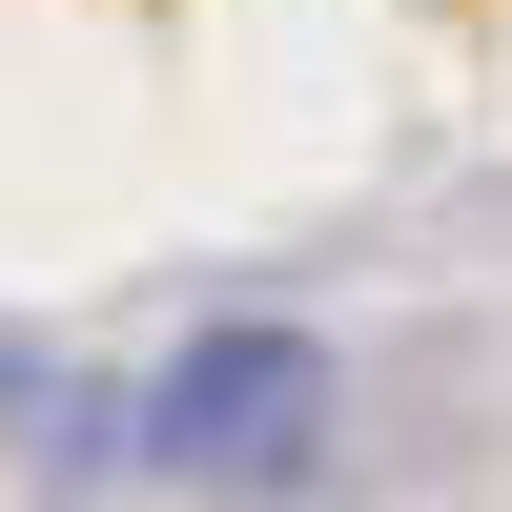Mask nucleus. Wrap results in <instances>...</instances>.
Wrapping results in <instances>:
<instances>
[{
	"label": "nucleus",
	"mask_w": 512,
	"mask_h": 512,
	"mask_svg": "<svg viewBox=\"0 0 512 512\" xmlns=\"http://www.w3.org/2000/svg\"><path fill=\"white\" fill-rule=\"evenodd\" d=\"M144 451L185 492H246V512L308 492L328 472V349H308V328H205V349L144 390Z\"/></svg>",
	"instance_id": "f257e3e1"
},
{
	"label": "nucleus",
	"mask_w": 512,
	"mask_h": 512,
	"mask_svg": "<svg viewBox=\"0 0 512 512\" xmlns=\"http://www.w3.org/2000/svg\"><path fill=\"white\" fill-rule=\"evenodd\" d=\"M0 431H21L41 472H103V451H123V431H103V390H82L62 349H21V328H0Z\"/></svg>",
	"instance_id": "f03ea898"
}]
</instances>
